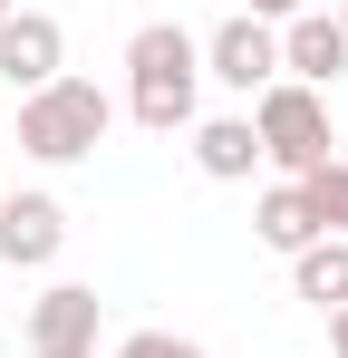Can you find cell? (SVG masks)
<instances>
[{
	"instance_id": "5bb4252c",
	"label": "cell",
	"mask_w": 348,
	"mask_h": 358,
	"mask_svg": "<svg viewBox=\"0 0 348 358\" xmlns=\"http://www.w3.org/2000/svg\"><path fill=\"white\" fill-rule=\"evenodd\" d=\"M242 10H252V20H271V29H281V20H300V10H319V0H242Z\"/></svg>"
},
{
	"instance_id": "7c38bea8",
	"label": "cell",
	"mask_w": 348,
	"mask_h": 358,
	"mask_svg": "<svg viewBox=\"0 0 348 358\" xmlns=\"http://www.w3.org/2000/svg\"><path fill=\"white\" fill-rule=\"evenodd\" d=\"M310 203H319V233H329V242H348V155L310 175Z\"/></svg>"
},
{
	"instance_id": "2e32d148",
	"label": "cell",
	"mask_w": 348,
	"mask_h": 358,
	"mask_svg": "<svg viewBox=\"0 0 348 358\" xmlns=\"http://www.w3.org/2000/svg\"><path fill=\"white\" fill-rule=\"evenodd\" d=\"M329 349H339V358H348V339H329Z\"/></svg>"
},
{
	"instance_id": "9a60e30c",
	"label": "cell",
	"mask_w": 348,
	"mask_h": 358,
	"mask_svg": "<svg viewBox=\"0 0 348 358\" xmlns=\"http://www.w3.org/2000/svg\"><path fill=\"white\" fill-rule=\"evenodd\" d=\"M10 10H29V0H0V20H10Z\"/></svg>"
},
{
	"instance_id": "8992f818",
	"label": "cell",
	"mask_w": 348,
	"mask_h": 358,
	"mask_svg": "<svg viewBox=\"0 0 348 358\" xmlns=\"http://www.w3.org/2000/svg\"><path fill=\"white\" fill-rule=\"evenodd\" d=\"M0 78L20 97H39L49 78H68V29H58L49 10H10L0 20Z\"/></svg>"
},
{
	"instance_id": "9c48e42d",
	"label": "cell",
	"mask_w": 348,
	"mask_h": 358,
	"mask_svg": "<svg viewBox=\"0 0 348 358\" xmlns=\"http://www.w3.org/2000/svg\"><path fill=\"white\" fill-rule=\"evenodd\" d=\"M252 233H261V252H281V262H300L310 242H319V203H310V184H261V203H252Z\"/></svg>"
},
{
	"instance_id": "3957f363",
	"label": "cell",
	"mask_w": 348,
	"mask_h": 358,
	"mask_svg": "<svg viewBox=\"0 0 348 358\" xmlns=\"http://www.w3.org/2000/svg\"><path fill=\"white\" fill-rule=\"evenodd\" d=\"M252 136H261V165H281L290 184H310L319 165H339V155H329V145H339L329 97L300 87V78H271V87L252 97Z\"/></svg>"
},
{
	"instance_id": "e0dca14e",
	"label": "cell",
	"mask_w": 348,
	"mask_h": 358,
	"mask_svg": "<svg viewBox=\"0 0 348 358\" xmlns=\"http://www.w3.org/2000/svg\"><path fill=\"white\" fill-rule=\"evenodd\" d=\"M339 29H348V0H339Z\"/></svg>"
},
{
	"instance_id": "52a82bcc",
	"label": "cell",
	"mask_w": 348,
	"mask_h": 358,
	"mask_svg": "<svg viewBox=\"0 0 348 358\" xmlns=\"http://www.w3.org/2000/svg\"><path fill=\"white\" fill-rule=\"evenodd\" d=\"M68 252V203L58 194H0V262L10 271H49Z\"/></svg>"
},
{
	"instance_id": "277c9868",
	"label": "cell",
	"mask_w": 348,
	"mask_h": 358,
	"mask_svg": "<svg viewBox=\"0 0 348 358\" xmlns=\"http://www.w3.org/2000/svg\"><path fill=\"white\" fill-rule=\"evenodd\" d=\"M203 78L232 87V97H261V87L281 78V29H271V20H252V10H232L223 29L203 39Z\"/></svg>"
},
{
	"instance_id": "30bf717a",
	"label": "cell",
	"mask_w": 348,
	"mask_h": 358,
	"mask_svg": "<svg viewBox=\"0 0 348 358\" xmlns=\"http://www.w3.org/2000/svg\"><path fill=\"white\" fill-rule=\"evenodd\" d=\"M194 165L213 184H242L252 165H261V136H252V117H194Z\"/></svg>"
},
{
	"instance_id": "5b68a950",
	"label": "cell",
	"mask_w": 348,
	"mask_h": 358,
	"mask_svg": "<svg viewBox=\"0 0 348 358\" xmlns=\"http://www.w3.org/2000/svg\"><path fill=\"white\" fill-rule=\"evenodd\" d=\"M97 320H107V300L87 281H49L29 300V358H97Z\"/></svg>"
},
{
	"instance_id": "7a4b0ae2",
	"label": "cell",
	"mask_w": 348,
	"mask_h": 358,
	"mask_svg": "<svg viewBox=\"0 0 348 358\" xmlns=\"http://www.w3.org/2000/svg\"><path fill=\"white\" fill-rule=\"evenodd\" d=\"M116 126V97L97 78H49L39 97H20V155L29 165H78V155H97Z\"/></svg>"
},
{
	"instance_id": "6da1fadb",
	"label": "cell",
	"mask_w": 348,
	"mask_h": 358,
	"mask_svg": "<svg viewBox=\"0 0 348 358\" xmlns=\"http://www.w3.org/2000/svg\"><path fill=\"white\" fill-rule=\"evenodd\" d=\"M194 107H203V39L184 20H145L126 39V117L145 136H194Z\"/></svg>"
},
{
	"instance_id": "ba28073f",
	"label": "cell",
	"mask_w": 348,
	"mask_h": 358,
	"mask_svg": "<svg viewBox=\"0 0 348 358\" xmlns=\"http://www.w3.org/2000/svg\"><path fill=\"white\" fill-rule=\"evenodd\" d=\"M281 78L319 87V97L348 78V29H339V10H300V20H281Z\"/></svg>"
},
{
	"instance_id": "8fae6325",
	"label": "cell",
	"mask_w": 348,
	"mask_h": 358,
	"mask_svg": "<svg viewBox=\"0 0 348 358\" xmlns=\"http://www.w3.org/2000/svg\"><path fill=\"white\" fill-rule=\"evenodd\" d=\"M290 291L310 300L319 320H329V310H348V242H329V233H319L300 262H290Z\"/></svg>"
},
{
	"instance_id": "4fadbf2b",
	"label": "cell",
	"mask_w": 348,
	"mask_h": 358,
	"mask_svg": "<svg viewBox=\"0 0 348 358\" xmlns=\"http://www.w3.org/2000/svg\"><path fill=\"white\" fill-rule=\"evenodd\" d=\"M116 358H213V349H203V339H184V329H126Z\"/></svg>"
}]
</instances>
